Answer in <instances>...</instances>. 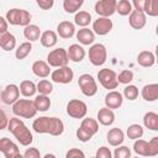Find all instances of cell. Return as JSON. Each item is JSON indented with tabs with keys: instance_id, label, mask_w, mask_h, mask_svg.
<instances>
[{
	"instance_id": "6da1fadb",
	"label": "cell",
	"mask_w": 158,
	"mask_h": 158,
	"mask_svg": "<svg viewBox=\"0 0 158 158\" xmlns=\"http://www.w3.org/2000/svg\"><path fill=\"white\" fill-rule=\"evenodd\" d=\"M32 128L36 133H49L52 136H60L64 132V123L58 117L41 116L32 122Z\"/></svg>"
},
{
	"instance_id": "7a4b0ae2",
	"label": "cell",
	"mask_w": 158,
	"mask_h": 158,
	"mask_svg": "<svg viewBox=\"0 0 158 158\" xmlns=\"http://www.w3.org/2000/svg\"><path fill=\"white\" fill-rule=\"evenodd\" d=\"M7 130L14 135V137L22 146H30L33 141V136H32L30 128L19 117H11L9 120Z\"/></svg>"
},
{
	"instance_id": "3957f363",
	"label": "cell",
	"mask_w": 158,
	"mask_h": 158,
	"mask_svg": "<svg viewBox=\"0 0 158 158\" xmlns=\"http://www.w3.org/2000/svg\"><path fill=\"white\" fill-rule=\"evenodd\" d=\"M12 112L17 117L32 118L37 114V109L33 104V100L30 99H19L12 104Z\"/></svg>"
},
{
	"instance_id": "277c9868",
	"label": "cell",
	"mask_w": 158,
	"mask_h": 158,
	"mask_svg": "<svg viewBox=\"0 0 158 158\" xmlns=\"http://www.w3.org/2000/svg\"><path fill=\"white\" fill-rule=\"evenodd\" d=\"M6 21L7 23L12 25V26H27L30 25L31 21V14L27 10H22V9H11L6 12Z\"/></svg>"
},
{
	"instance_id": "5b68a950",
	"label": "cell",
	"mask_w": 158,
	"mask_h": 158,
	"mask_svg": "<svg viewBox=\"0 0 158 158\" xmlns=\"http://www.w3.org/2000/svg\"><path fill=\"white\" fill-rule=\"evenodd\" d=\"M98 79H99V83L101 84V86L107 90H114L118 85L117 74L112 69H109V68L100 69L98 72Z\"/></svg>"
},
{
	"instance_id": "8992f818",
	"label": "cell",
	"mask_w": 158,
	"mask_h": 158,
	"mask_svg": "<svg viewBox=\"0 0 158 158\" xmlns=\"http://www.w3.org/2000/svg\"><path fill=\"white\" fill-rule=\"evenodd\" d=\"M107 58V51L106 47L101 43H95L91 44V47L89 48V60L93 65L100 67L106 62Z\"/></svg>"
},
{
	"instance_id": "52a82bcc",
	"label": "cell",
	"mask_w": 158,
	"mask_h": 158,
	"mask_svg": "<svg viewBox=\"0 0 158 158\" xmlns=\"http://www.w3.org/2000/svg\"><path fill=\"white\" fill-rule=\"evenodd\" d=\"M68 62L69 58L67 54V49L64 48H56L47 54V63L49 64V67H54V68L64 67L68 65Z\"/></svg>"
},
{
	"instance_id": "ba28073f",
	"label": "cell",
	"mask_w": 158,
	"mask_h": 158,
	"mask_svg": "<svg viewBox=\"0 0 158 158\" xmlns=\"http://www.w3.org/2000/svg\"><path fill=\"white\" fill-rule=\"evenodd\" d=\"M78 85H79L81 93L88 98L94 96L98 93L96 81L90 74H81L78 79Z\"/></svg>"
},
{
	"instance_id": "9c48e42d",
	"label": "cell",
	"mask_w": 158,
	"mask_h": 158,
	"mask_svg": "<svg viewBox=\"0 0 158 158\" xmlns=\"http://www.w3.org/2000/svg\"><path fill=\"white\" fill-rule=\"evenodd\" d=\"M88 106L79 99H72L67 104V114L73 118H83L86 116Z\"/></svg>"
},
{
	"instance_id": "30bf717a",
	"label": "cell",
	"mask_w": 158,
	"mask_h": 158,
	"mask_svg": "<svg viewBox=\"0 0 158 158\" xmlns=\"http://www.w3.org/2000/svg\"><path fill=\"white\" fill-rule=\"evenodd\" d=\"M74 78V73L73 70L68 67H59L58 69H54L53 72H51V79L54 83L58 84H69Z\"/></svg>"
},
{
	"instance_id": "8fae6325",
	"label": "cell",
	"mask_w": 158,
	"mask_h": 158,
	"mask_svg": "<svg viewBox=\"0 0 158 158\" xmlns=\"http://www.w3.org/2000/svg\"><path fill=\"white\" fill-rule=\"evenodd\" d=\"M116 4L117 0H99L95 4L94 10L99 16L110 17L116 12Z\"/></svg>"
},
{
	"instance_id": "7c38bea8",
	"label": "cell",
	"mask_w": 158,
	"mask_h": 158,
	"mask_svg": "<svg viewBox=\"0 0 158 158\" xmlns=\"http://www.w3.org/2000/svg\"><path fill=\"white\" fill-rule=\"evenodd\" d=\"M0 152L5 156V158H17L21 157L20 149L16 143H14L10 138L2 137L0 138Z\"/></svg>"
},
{
	"instance_id": "4fadbf2b",
	"label": "cell",
	"mask_w": 158,
	"mask_h": 158,
	"mask_svg": "<svg viewBox=\"0 0 158 158\" xmlns=\"http://www.w3.org/2000/svg\"><path fill=\"white\" fill-rule=\"evenodd\" d=\"M0 98L4 104L6 105H12L16 100L20 98V89L16 84H9L4 88V90L0 94Z\"/></svg>"
},
{
	"instance_id": "5bb4252c",
	"label": "cell",
	"mask_w": 158,
	"mask_h": 158,
	"mask_svg": "<svg viewBox=\"0 0 158 158\" xmlns=\"http://www.w3.org/2000/svg\"><path fill=\"white\" fill-rule=\"evenodd\" d=\"M112 27H114V23H112V21L109 17L100 16V17H98L93 22V30H94L93 32L96 33V35H99V36L107 35L112 30Z\"/></svg>"
},
{
	"instance_id": "9a60e30c",
	"label": "cell",
	"mask_w": 158,
	"mask_h": 158,
	"mask_svg": "<svg viewBox=\"0 0 158 158\" xmlns=\"http://www.w3.org/2000/svg\"><path fill=\"white\" fill-rule=\"evenodd\" d=\"M105 106L111 109V110H115V109H118L121 107L122 102H123V98H122V94L120 91H116V90H111L106 94L105 96Z\"/></svg>"
},
{
	"instance_id": "2e32d148",
	"label": "cell",
	"mask_w": 158,
	"mask_h": 158,
	"mask_svg": "<svg viewBox=\"0 0 158 158\" xmlns=\"http://www.w3.org/2000/svg\"><path fill=\"white\" fill-rule=\"evenodd\" d=\"M128 22L130 26L135 30H141L146 26V14L143 11H137V10H132L128 17Z\"/></svg>"
},
{
	"instance_id": "e0dca14e",
	"label": "cell",
	"mask_w": 158,
	"mask_h": 158,
	"mask_svg": "<svg viewBox=\"0 0 158 158\" xmlns=\"http://www.w3.org/2000/svg\"><path fill=\"white\" fill-rule=\"evenodd\" d=\"M57 35H59L60 38L68 40L72 38L75 35V26L70 21H62L57 26Z\"/></svg>"
},
{
	"instance_id": "ac0fdd59",
	"label": "cell",
	"mask_w": 158,
	"mask_h": 158,
	"mask_svg": "<svg viewBox=\"0 0 158 158\" xmlns=\"http://www.w3.org/2000/svg\"><path fill=\"white\" fill-rule=\"evenodd\" d=\"M67 54H68V58L69 60L72 62H75V63H79L84 59L85 57V51L81 46H79L78 43H74V44H70L69 48L67 49Z\"/></svg>"
},
{
	"instance_id": "d6986e66",
	"label": "cell",
	"mask_w": 158,
	"mask_h": 158,
	"mask_svg": "<svg viewBox=\"0 0 158 158\" xmlns=\"http://www.w3.org/2000/svg\"><path fill=\"white\" fill-rule=\"evenodd\" d=\"M115 121V114L111 109L109 107H101L98 111V122L101 123L102 126H110Z\"/></svg>"
},
{
	"instance_id": "ffe728a7",
	"label": "cell",
	"mask_w": 158,
	"mask_h": 158,
	"mask_svg": "<svg viewBox=\"0 0 158 158\" xmlns=\"http://www.w3.org/2000/svg\"><path fill=\"white\" fill-rule=\"evenodd\" d=\"M16 47V38L12 33H10L9 31L5 32H0V48H2L4 51H12Z\"/></svg>"
},
{
	"instance_id": "44dd1931",
	"label": "cell",
	"mask_w": 158,
	"mask_h": 158,
	"mask_svg": "<svg viewBox=\"0 0 158 158\" xmlns=\"http://www.w3.org/2000/svg\"><path fill=\"white\" fill-rule=\"evenodd\" d=\"M32 73L38 78H47L51 74L49 64L44 60H36L32 64Z\"/></svg>"
},
{
	"instance_id": "7402d4cb",
	"label": "cell",
	"mask_w": 158,
	"mask_h": 158,
	"mask_svg": "<svg viewBox=\"0 0 158 158\" xmlns=\"http://www.w3.org/2000/svg\"><path fill=\"white\" fill-rule=\"evenodd\" d=\"M106 137H107V142H109L111 146H114V147H117V146L122 144V142H123V139H125L123 131H122L121 128H118V127H115V128L109 130Z\"/></svg>"
},
{
	"instance_id": "603a6c76",
	"label": "cell",
	"mask_w": 158,
	"mask_h": 158,
	"mask_svg": "<svg viewBox=\"0 0 158 158\" xmlns=\"http://www.w3.org/2000/svg\"><path fill=\"white\" fill-rule=\"evenodd\" d=\"M77 40L79 41V43H81L83 46H89V44H93L94 41H95V35L91 30L86 28V27H83L81 30H79L77 33Z\"/></svg>"
},
{
	"instance_id": "cb8c5ba5",
	"label": "cell",
	"mask_w": 158,
	"mask_h": 158,
	"mask_svg": "<svg viewBox=\"0 0 158 158\" xmlns=\"http://www.w3.org/2000/svg\"><path fill=\"white\" fill-rule=\"evenodd\" d=\"M141 95L142 98L146 100V101H156L158 99V84L156 83H152V84H147L142 88V91H141Z\"/></svg>"
},
{
	"instance_id": "d4e9b609",
	"label": "cell",
	"mask_w": 158,
	"mask_h": 158,
	"mask_svg": "<svg viewBox=\"0 0 158 158\" xmlns=\"http://www.w3.org/2000/svg\"><path fill=\"white\" fill-rule=\"evenodd\" d=\"M137 63L143 68H149L156 63V56L151 51H142L138 53Z\"/></svg>"
},
{
	"instance_id": "484cf974",
	"label": "cell",
	"mask_w": 158,
	"mask_h": 158,
	"mask_svg": "<svg viewBox=\"0 0 158 158\" xmlns=\"http://www.w3.org/2000/svg\"><path fill=\"white\" fill-rule=\"evenodd\" d=\"M40 41H41V44L46 48H52L57 44L58 42V36L54 31H44L41 33V37H40Z\"/></svg>"
},
{
	"instance_id": "4316f807",
	"label": "cell",
	"mask_w": 158,
	"mask_h": 158,
	"mask_svg": "<svg viewBox=\"0 0 158 158\" xmlns=\"http://www.w3.org/2000/svg\"><path fill=\"white\" fill-rule=\"evenodd\" d=\"M80 127L85 132H88L89 135L94 136L99 131V122H98V120L91 118V117H85V118L83 117V121L80 123Z\"/></svg>"
},
{
	"instance_id": "83f0119b",
	"label": "cell",
	"mask_w": 158,
	"mask_h": 158,
	"mask_svg": "<svg viewBox=\"0 0 158 158\" xmlns=\"http://www.w3.org/2000/svg\"><path fill=\"white\" fill-rule=\"evenodd\" d=\"M41 30H40V27L37 26V25H27V26H25V28H23V36H25V38L26 40H28L30 42H33V41H37V40H40V37H41Z\"/></svg>"
},
{
	"instance_id": "f1b7e54d",
	"label": "cell",
	"mask_w": 158,
	"mask_h": 158,
	"mask_svg": "<svg viewBox=\"0 0 158 158\" xmlns=\"http://www.w3.org/2000/svg\"><path fill=\"white\" fill-rule=\"evenodd\" d=\"M143 125L148 130L158 131V114L153 111H148L143 116Z\"/></svg>"
},
{
	"instance_id": "f546056e",
	"label": "cell",
	"mask_w": 158,
	"mask_h": 158,
	"mask_svg": "<svg viewBox=\"0 0 158 158\" xmlns=\"http://www.w3.org/2000/svg\"><path fill=\"white\" fill-rule=\"evenodd\" d=\"M20 93L25 96V98H31L36 94V84L32 81V80H22L20 86Z\"/></svg>"
},
{
	"instance_id": "4dcf8cb0",
	"label": "cell",
	"mask_w": 158,
	"mask_h": 158,
	"mask_svg": "<svg viewBox=\"0 0 158 158\" xmlns=\"http://www.w3.org/2000/svg\"><path fill=\"white\" fill-rule=\"evenodd\" d=\"M33 104H35L37 111H42V112H44V111H47V110L51 107V104H52V102H51V99L48 98V95L38 94V95L35 98Z\"/></svg>"
},
{
	"instance_id": "1f68e13d",
	"label": "cell",
	"mask_w": 158,
	"mask_h": 158,
	"mask_svg": "<svg viewBox=\"0 0 158 158\" xmlns=\"http://www.w3.org/2000/svg\"><path fill=\"white\" fill-rule=\"evenodd\" d=\"M84 4V0H63V9L68 14L77 12Z\"/></svg>"
},
{
	"instance_id": "d6a6232c",
	"label": "cell",
	"mask_w": 158,
	"mask_h": 158,
	"mask_svg": "<svg viewBox=\"0 0 158 158\" xmlns=\"http://www.w3.org/2000/svg\"><path fill=\"white\" fill-rule=\"evenodd\" d=\"M91 22V15L88 11H79L74 16V23L81 27H86Z\"/></svg>"
},
{
	"instance_id": "836d02e7",
	"label": "cell",
	"mask_w": 158,
	"mask_h": 158,
	"mask_svg": "<svg viewBox=\"0 0 158 158\" xmlns=\"http://www.w3.org/2000/svg\"><path fill=\"white\" fill-rule=\"evenodd\" d=\"M31 51H32V44H31V42L30 41H27V42H23V43H21L17 48H16V52H15V57L17 58V59H25L30 53H31Z\"/></svg>"
},
{
	"instance_id": "e575fe53",
	"label": "cell",
	"mask_w": 158,
	"mask_h": 158,
	"mask_svg": "<svg viewBox=\"0 0 158 158\" xmlns=\"http://www.w3.org/2000/svg\"><path fill=\"white\" fill-rule=\"evenodd\" d=\"M127 137L130 139H137V138H141L143 136V127L138 123H132L127 127Z\"/></svg>"
},
{
	"instance_id": "d590c367",
	"label": "cell",
	"mask_w": 158,
	"mask_h": 158,
	"mask_svg": "<svg viewBox=\"0 0 158 158\" xmlns=\"http://www.w3.org/2000/svg\"><path fill=\"white\" fill-rule=\"evenodd\" d=\"M133 151H135V153L138 154V156L147 157V154H148V142L144 141V139H141V138L135 139Z\"/></svg>"
},
{
	"instance_id": "8d00e7d4",
	"label": "cell",
	"mask_w": 158,
	"mask_h": 158,
	"mask_svg": "<svg viewBox=\"0 0 158 158\" xmlns=\"http://www.w3.org/2000/svg\"><path fill=\"white\" fill-rule=\"evenodd\" d=\"M132 11V4L128 0H120L116 4V12L121 16H127Z\"/></svg>"
},
{
	"instance_id": "74e56055",
	"label": "cell",
	"mask_w": 158,
	"mask_h": 158,
	"mask_svg": "<svg viewBox=\"0 0 158 158\" xmlns=\"http://www.w3.org/2000/svg\"><path fill=\"white\" fill-rule=\"evenodd\" d=\"M36 90L38 91V94L49 95V94L53 91V84H52L49 80L42 79V80H40L38 84L36 85Z\"/></svg>"
},
{
	"instance_id": "f35d334b",
	"label": "cell",
	"mask_w": 158,
	"mask_h": 158,
	"mask_svg": "<svg viewBox=\"0 0 158 158\" xmlns=\"http://www.w3.org/2000/svg\"><path fill=\"white\" fill-rule=\"evenodd\" d=\"M143 12L151 17L158 16V0H147Z\"/></svg>"
},
{
	"instance_id": "ab89813d",
	"label": "cell",
	"mask_w": 158,
	"mask_h": 158,
	"mask_svg": "<svg viewBox=\"0 0 158 158\" xmlns=\"http://www.w3.org/2000/svg\"><path fill=\"white\" fill-rule=\"evenodd\" d=\"M138 94H139V91H138V89H137L136 85H130V84H128V85L123 89V96H125L127 100H131V101L136 100V99L138 98Z\"/></svg>"
},
{
	"instance_id": "60d3db41",
	"label": "cell",
	"mask_w": 158,
	"mask_h": 158,
	"mask_svg": "<svg viewBox=\"0 0 158 158\" xmlns=\"http://www.w3.org/2000/svg\"><path fill=\"white\" fill-rule=\"evenodd\" d=\"M133 80V73L128 69L122 70L118 75H117V81L120 84H130Z\"/></svg>"
},
{
	"instance_id": "b9f144b4",
	"label": "cell",
	"mask_w": 158,
	"mask_h": 158,
	"mask_svg": "<svg viewBox=\"0 0 158 158\" xmlns=\"http://www.w3.org/2000/svg\"><path fill=\"white\" fill-rule=\"evenodd\" d=\"M114 157L115 158H130L131 157V149L126 146H121V147L117 146V148L114 152Z\"/></svg>"
},
{
	"instance_id": "7bdbcfd3",
	"label": "cell",
	"mask_w": 158,
	"mask_h": 158,
	"mask_svg": "<svg viewBox=\"0 0 158 158\" xmlns=\"http://www.w3.org/2000/svg\"><path fill=\"white\" fill-rule=\"evenodd\" d=\"M158 154V137H153L148 142V154L147 157H154Z\"/></svg>"
},
{
	"instance_id": "ee69618b",
	"label": "cell",
	"mask_w": 158,
	"mask_h": 158,
	"mask_svg": "<svg viewBox=\"0 0 158 158\" xmlns=\"http://www.w3.org/2000/svg\"><path fill=\"white\" fill-rule=\"evenodd\" d=\"M77 137H78V139H79L80 142H88V141H90V139L93 138V136L89 135L88 132H85L81 127H79V128L77 130Z\"/></svg>"
},
{
	"instance_id": "f6af8a7d",
	"label": "cell",
	"mask_w": 158,
	"mask_h": 158,
	"mask_svg": "<svg viewBox=\"0 0 158 158\" xmlns=\"http://www.w3.org/2000/svg\"><path fill=\"white\" fill-rule=\"evenodd\" d=\"M111 157H112L111 151H110L107 147H105V146L100 147V148L96 151V158H111Z\"/></svg>"
},
{
	"instance_id": "bcb514c9",
	"label": "cell",
	"mask_w": 158,
	"mask_h": 158,
	"mask_svg": "<svg viewBox=\"0 0 158 158\" xmlns=\"http://www.w3.org/2000/svg\"><path fill=\"white\" fill-rule=\"evenodd\" d=\"M23 157H25V158H40V157H41V153H40V151H38L37 148L30 147V148H27V149L25 151Z\"/></svg>"
},
{
	"instance_id": "7dc6e473",
	"label": "cell",
	"mask_w": 158,
	"mask_h": 158,
	"mask_svg": "<svg viewBox=\"0 0 158 158\" xmlns=\"http://www.w3.org/2000/svg\"><path fill=\"white\" fill-rule=\"evenodd\" d=\"M36 4L42 10H51L54 5V0H36Z\"/></svg>"
},
{
	"instance_id": "c3c4849f",
	"label": "cell",
	"mask_w": 158,
	"mask_h": 158,
	"mask_svg": "<svg viewBox=\"0 0 158 158\" xmlns=\"http://www.w3.org/2000/svg\"><path fill=\"white\" fill-rule=\"evenodd\" d=\"M65 157H67V158H74V157H81V158H84L85 154H84L83 151H80V149H78V148H70V149L67 152Z\"/></svg>"
},
{
	"instance_id": "681fc988",
	"label": "cell",
	"mask_w": 158,
	"mask_h": 158,
	"mask_svg": "<svg viewBox=\"0 0 158 158\" xmlns=\"http://www.w3.org/2000/svg\"><path fill=\"white\" fill-rule=\"evenodd\" d=\"M7 123H9V118H7L6 114H5V111H2L0 109V131L4 130V128H6L7 127Z\"/></svg>"
},
{
	"instance_id": "f907efd6",
	"label": "cell",
	"mask_w": 158,
	"mask_h": 158,
	"mask_svg": "<svg viewBox=\"0 0 158 158\" xmlns=\"http://www.w3.org/2000/svg\"><path fill=\"white\" fill-rule=\"evenodd\" d=\"M146 2H147V0H132V6L137 11H143Z\"/></svg>"
},
{
	"instance_id": "816d5d0a",
	"label": "cell",
	"mask_w": 158,
	"mask_h": 158,
	"mask_svg": "<svg viewBox=\"0 0 158 158\" xmlns=\"http://www.w3.org/2000/svg\"><path fill=\"white\" fill-rule=\"evenodd\" d=\"M7 26H9V23H7L6 19H4V17L0 16V32L7 31Z\"/></svg>"
},
{
	"instance_id": "f5cc1de1",
	"label": "cell",
	"mask_w": 158,
	"mask_h": 158,
	"mask_svg": "<svg viewBox=\"0 0 158 158\" xmlns=\"http://www.w3.org/2000/svg\"><path fill=\"white\" fill-rule=\"evenodd\" d=\"M43 157H44V158H48V157H52V158H53V157H56V156H54V154H49V153H47V154H44Z\"/></svg>"
}]
</instances>
